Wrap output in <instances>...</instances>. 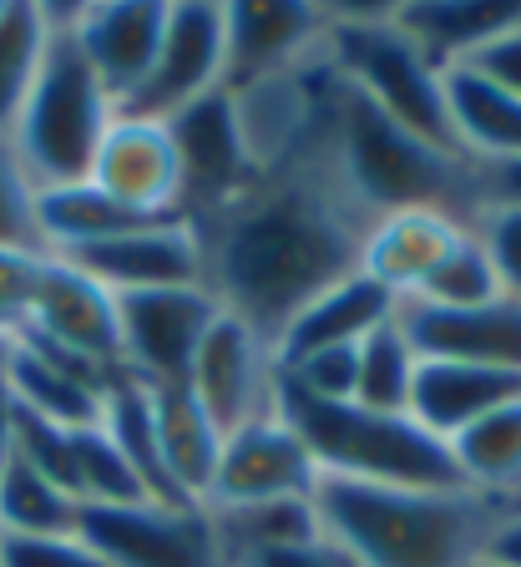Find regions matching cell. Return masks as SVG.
I'll return each mask as SVG.
<instances>
[{"mask_svg":"<svg viewBox=\"0 0 521 567\" xmlns=\"http://www.w3.org/2000/svg\"><path fill=\"white\" fill-rule=\"evenodd\" d=\"M153 390V421H157V456L173 482V492L192 507L208 502L218 476V456H223V431L213 415L192 401L188 385H147Z\"/></svg>","mask_w":521,"mask_h":567,"instance_id":"23","label":"cell"},{"mask_svg":"<svg viewBox=\"0 0 521 567\" xmlns=\"http://www.w3.org/2000/svg\"><path fill=\"white\" fill-rule=\"evenodd\" d=\"M507 507H511V512H521V492H517V496H511V502H507Z\"/></svg>","mask_w":521,"mask_h":567,"instance_id":"44","label":"cell"},{"mask_svg":"<svg viewBox=\"0 0 521 567\" xmlns=\"http://www.w3.org/2000/svg\"><path fill=\"white\" fill-rule=\"evenodd\" d=\"M400 330L420 360H461L521 375V305L491 299L476 309H426L400 305Z\"/></svg>","mask_w":521,"mask_h":567,"instance_id":"20","label":"cell"},{"mask_svg":"<svg viewBox=\"0 0 521 567\" xmlns=\"http://www.w3.org/2000/svg\"><path fill=\"white\" fill-rule=\"evenodd\" d=\"M233 567H355V557L344 553L340 543H330L324 532H314V537H304V543L269 547V553H253Z\"/></svg>","mask_w":521,"mask_h":567,"instance_id":"38","label":"cell"},{"mask_svg":"<svg viewBox=\"0 0 521 567\" xmlns=\"http://www.w3.org/2000/svg\"><path fill=\"white\" fill-rule=\"evenodd\" d=\"M471 228L481 238L491 269H497L501 295L521 305V208H486Z\"/></svg>","mask_w":521,"mask_h":567,"instance_id":"35","label":"cell"},{"mask_svg":"<svg viewBox=\"0 0 521 567\" xmlns=\"http://www.w3.org/2000/svg\"><path fill=\"white\" fill-rule=\"evenodd\" d=\"M51 254L41 248H6L0 244V319L6 324H21L31 299H37V284H41V269H46Z\"/></svg>","mask_w":521,"mask_h":567,"instance_id":"36","label":"cell"},{"mask_svg":"<svg viewBox=\"0 0 521 567\" xmlns=\"http://www.w3.org/2000/svg\"><path fill=\"white\" fill-rule=\"evenodd\" d=\"M0 380L11 390L15 411L51 425H66V431H82V425L102 421V395L112 385V375H102V370L82 365V360L51 350V344L31 340L21 330L11 340V360H6Z\"/></svg>","mask_w":521,"mask_h":567,"instance_id":"19","label":"cell"},{"mask_svg":"<svg viewBox=\"0 0 521 567\" xmlns=\"http://www.w3.org/2000/svg\"><path fill=\"white\" fill-rule=\"evenodd\" d=\"M400 315V299H390L375 279L365 274H344L340 284H330L324 295H314L294 319H289L279 340H273V365H294L314 350H340V344H360L365 334H375L385 319Z\"/></svg>","mask_w":521,"mask_h":567,"instance_id":"21","label":"cell"},{"mask_svg":"<svg viewBox=\"0 0 521 567\" xmlns=\"http://www.w3.org/2000/svg\"><path fill=\"white\" fill-rule=\"evenodd\" d=\"M76 507L72 496L56 482L25 466L21 456H11V466L0 472V537H66L76 532Z\"/></svg>","mask_w":521,"mask_h":567,"instance_id":"30","label":"cell"},{"mask_svg":"<svg viewBox=\"0 0 521 567\" xmlns=\"http://www.w3.org/2000/svg\"><path fill=\"white\" fill-rule=\"evenodd\" d=\"M21 334L72 354L102 375H122V324H117V295L102 289L92 274L51 254L41 269L37 299L15 324Z\"/></svg>","mask_w":521,"mask_h":567,"instance_id":"10","label":"cell"},{"mask_svg":"<svg viewBox=\"0 0 521 567\" xmlns=\"http://www.w3.org/2000/svg\"><path fill=\"white\" fill-rule=\"evenodd\" d=\"M273 405L304 441L309 461L320 476L344 482H375V486H426V492H456L461 472L450 461V446L430 436L415 415L365 411L355 401H314L299 385L279 375Z\"/></svg>","mask_w":521,"mask_h":567,"instance_id":"4","label":"cell"},{"mask_svg":"<svg viewBox=\"0 0 521 567\" xmlns=\"http://www.w3.org/2000/svg\"><path fill=\"white\" fill-rule=\"evenodd\" d=\"M167 132H173V147H178L183 218L188 224L213 218L218 208H228L259 177L249 147H243V132H238V112H233L228 86L183 106L178 117H167Z\"/></svg>","mask_w":521,"mask_h":567,"instance_id":"12","label":"cell"},{"mask_svg":"<svg viewBox=\"0 0 521 567\" xmlns=\"http://www.w3.org/2000/svg\"><path fill=\"white\" fill-rule=\"evenodd\" d=\"M0 567H6V557H0Z\"/></svg>","mask_w":521,"mask_h":567,"instance_id":"47","label":"cell"},{"mask_svg":"<svg viewBox=\"0 0 521 567\" xmlns=\"http://www.w3.org/2000/svg\"><path fill=\"white\" fill-rule=\"evenodd\" d=\"M147 224L122 203H112L96 183H61V188H37V234L46 254H76V248L107 244L127 228Z\"/></svg>","mask_w":521,"mask_h":567,"instance_id":"26","label":"cell"},{"mask_svg":"<svg viewBox=\"0 0 521 567\" xmlns=\"http://www.w3.org/2000/svg\"><path fill=\"white\" fill-rule=\"evenodd\" d=\"M218 309L223 305L208 284L117 295L122 375L143 380V385H188V365Z\"/></svg>","mask_w":521,"mask_h":567,"instance_id":"8","label":"cell"},{"mask_svg":"<svg viewBox=\"0 0 521 567\" xmlns=\"http://www.w3.org/2000/svg\"><path fill=\"white\" fill-rule=\"evenodd\" d=\"M486 563H501V567H521V512L501 507L497 527H491V537H486Z\"/></svg>","mask_w":521,"mask_h":567,"instance_id":"41","label":"cell"},{"mask_svg":"<svg viewBox=\"0 0 521 567\" xmlns=\"http://www.w3.org/2000/svg\"><path fill=\"white\" fill-rule=\"evenodd\" d=\"M471 567H501V563H486V557H476V563Z\"/></svg>","mask_w":521,"mask_h":567,"instance_id":"45","label":"cell"},{"mask_svg":"<svg viewBox=\"0 0 521 567\" xmlns=\"http://www.w3.org/2000/svg\"><path fill=\"white\" fill-rule=\"evenodd\" d=\"M466 234H471V224H461V218H450V213H440V208L385 213V218H375V224L365 228L360 274L375 279L390 299L410 305V299L420 295V284L461 248Z\"/></svg>","mask_w":521,"mask_h":567,"instance_id":"18","label":"cell"},{"mask_svg":"<svg viewBox=\"0 0 521 567\" xmlns=\"http://www.w3.org/2000/svg\"><path fill=\"white\" fill-rule=\"evenodd\" d=\"M273 385H279L273 344L253 330L249 319L218 309V319L208 324L188 365L192 401L213 415V425L228 436L238 425H249L253 415L273 411Z\"/></svg>","mask_w":521,"mask_h":567,"instance_id":"11","label":"cell"},{"mask_svg":"<svg viewBox=\"0 0 521 567\" xmlns=\"http://www.w3.org/2000/svg\"><path fill=\"white\" fill-rule=\"evenodd\" d=\"M92 274L112 295H143V289H178V284H208L202 274V244L188 218H147L107 244L56 254Z\"/></svg>","mask_w":521,"mask_h":567,"instance_id":"14","label":"cell"},{"mask_svg":"<svg viewBox=\"0 0 521 567\" xmlns=\"http://www.w3.org/2000/svg\"><path fill=\"white\" fill-rule=\"evenodd\" d=\"M11 456H15V401L6 380H0V472L11 466Z\"/></svg>","mask_w":521,"mask_h":567,"instance_id":"42","label":"cell"},{"mask_svg":"<svg viewBox=\"0 0 521 567\" xmlns=\"http://www.w3.org/2000/svg\"><path fill=\"white\" fill-rule=\"evenodd\" d=\"M0 334H11V324H6V319H0Z\"/></svg>","mask_w":521,"mask_h":567,"instance_id":"46","label":"cell"},{"mask_svg":"<svg viewBox=\"0 0 521 567\" xmlns=\"http://www.w3.org/2000/svg\"><path fill=\"white\" fill-rule=\"evenodd\" d=\"M491 299H507V295H501L497 269H491L481 238H476V228H471V234L461 238V248H456V254H450V259L440 264L426 284H420V295H415L410 305H426V309H476V305H491Z\"/></svg>","mask_w":521,"mask_h":567,"instance_id":"33","label":"cell"},{"mask_svg":"<svg viewBox=\"0 0 521 567\" xmlns=\"http://www.w3.org/2000/svg\"><path fill=\"white\" fill-rule=\"evenodd\" d=\"M86 183H96L112 203H122L137 218H183V167L167 122L117 112L112 132L96 147Z\"/></svg>","mask_w":521,"mask_h":567,"instance_id":"15","label":"cell"},{"mask_svg":"<svg viewBox=\"0 0 521 567\" xmlns=\"http://www.w3.org/2000/svg\"><path fill=\"white\" fill-rule=\"evenodd\" d=\"M446 446L471 492L491 496L501 507L521 492V401L471 421L461 436H450Z\"/></svg>","mask_w":521,"mask_h":567,"instance_id":"27","label":"cell"},{"mask_svg":"<svg viewBox=\"0 0 521 567\" xmlns=\"http://www.w3.org/2000/svg\"><path fill=\"white\" fill-rule=\"evenodd\" d=\"M6 567H107L92 547L66 532V537H0Z\"/></svg>","mask_w":521,"mask_h":567,"instance_id":"37","label":"cell"},{"mask_svg":"<svg viewBox=\"0 0 521 567\" xmlns=\"http://www.w3.org/2000/svg\"><path fill=\"white\" fill-rule=\"evenodd\" d=\"M66 31L96 82L107 86L117 112L132 102V92L147 82L167 31L163 0H96V6H66Z\"/></svg>","mask_w":521,"mask_h":567,"instance_id":"16","label":"cell"},{"mask_svg":"<svg viewBox=\"0 0 521 567\" xmlns=\"http://www.w3.org/2000/svg\"><path fill=\"white\" fill-rule=\"evenodd\" d=\"M0 244L6 248H41L37 234V183L21 167L11 137H0ZM46 254V248H41Z\"/></svg>","mask_w":521,"mask_h":567,"instance_id":"34","label":"cell"},{"mask_svg":"<svg viewBox=\"0 0 521 567\" xmlns=\"http://www.w3.org/2000/svg\"><path fill=\"white\" fill-rule=\"evenodd\" d=\"M415 370H420V354H415L410 334L400 330V315L385 319L375 334L360 340V370H355V405L365 411H395L410 415V390H415Z\"/></svg>","mask_w":521,"mask_h":567,"instance_id":"31","label":"cell"},{"mask_svg":"<svg viewBox=\"0 0 521 567\" xmlns=\"http://www.w3.org/2000/svg\"><path fill=\"white\" fill-rule=\"evenodd\" d=\"M11 340H15V330L0 334V370H6V360H11Z\"/></svg>","mask_w":521,"mask_h":567,"instance_id":"43","label":"cell"},{"mask_svg":"<svg viewBox=\"0 0 521 567\" xmlns=\"http://www.w3.org/2000/svg\"><path fill=\"white\" fill-rule=\"evenodd\" d=\"M314 482H320V472H314L304 441L294 436V425L273 405V411L253 415L249 425L223 436L213 492L202 507H253V502L314 496Z\"/></svg>","mask_w":521,"mask_h":567,"instance_id":"13","label":"cell"},{"mask_svg":"<svg viewBox=\"0 0 521 567\" xmlns=\"http://www.w3.org/2000/svg\"><path fill=\"white\" fill-rule=\"evenodd\" d=\"M192 228H198L202 274L218 305L249 319L273 344L309 299L360 269L369 218L334 177L330 122H324V132L304 153L259 173L228 208L198 218Z\"/></svg>","mask_w":521,"mask_h":567,"instance_id":"1","label":"cell"},{"mask_svg":"<svg viewBox=\"0 0 521 567\" xmlns=\"http://www.w3.org/2000/svg\"><path fill=\"white\" fill-rule=\"evenodd\" d=\"M330 6L273 0V6H228V82L249 86L320 61Z\"/></svg>","mask_w":521,"mask_h":567,"instance_id":"17","label":"cell"},{"mask_svg":"<svg viewBox=\"0 0 521 567\" xmlns=\"http://www.w3.org/2000/svg\"><path fill=\"white\" fill-rule=\"evenodd\" d=\"M324 66L340 76L360 102H369L379 117L415 132L440 153L461 157V142L446 112V76L440 66L395 25L390 6H330L324 31Z\"/></svg>","mask_w":521,"mask_h":567,"instance_id":"5","label":"cell"},{"mask_svg":"<svg viewBox=\"0 0 521 567\" xmlns=\"http://www.w3.org/2000/svg\"><path fill=\"white\" fill-rule=\"evenodd\" d=\"M446 112L466 163H501L521 157V96H511L497 76H486L476 61L446 66Z\"/></svg>","mask_w":521,"mask_h":567,"instance_id":"25","label":"cell"},{"mask_svg":"<svg viewBox=\"0 0 521 567\" xmlns=\"http://www.w3.org/2000/svg\"><path fill=\"white\" fill-rule=\"evenodd\" d=\"M340 82V76H334ZM330 163L340 188L350 193L369 224L400 208H440L461 224L481 218V188H476V163L440 153L415 132L379 117L369 102H360L340 82L330 117Z\"/></svg>","mask_w":521,"mask_h":567,"instance_id":"3","label":"cell"},{"mask_svg":"<svg viewBox=\"0 0 521 567\" xmlns=\"http://www.w3.org/2000/svg\"><path fill=\"white\" fill-rule=\"evenodd\" d=\"M476 188H481V213L486 208H521V157L476 163Z\"/></svg>","mask_w":521,"mask_h":567,"instance_id":"39","label":"cell"},{"mask_svg":"<svg viewBox=\"0 0 521 567\" xmlns=\"http://www.w3.org/2000/svg\"><path fill=\"white\" fill-rule=\"evenodd\" d=\"M314 517L330 543L355 557V567H471L501 517V502L456 486H375L320 476Z\"/></svg>","mask_w":521,"mask_h":567,"instance_id":"2","label":"cell"},{"mask_svg":"<svg viewBox=\"0 0 521 567\" xmlns=\"http://www.w3.org/2000/svg\"><path fill=\"white\" fill-rule=\"evenodd\" d=\"M228 82V6L208 0H183L167 6V31L147 82L132 92L122 117H153L167 122L183 106L202 102L208 92Z\"/></svg>","mask_w":521,"mask_h":567,"instance_id":"9","label":"cell"},{"mask_svg":"<svg viewBox=\"0 0 521 567\" xmlns=\"http://www.w3.org/2000/svg\"><path fill=\"white\" fill-rule=\"evenodd\" d=\"M112 122H117V102L76 51L72 31H66V6H51V47L11 127L15 157L37 188L86 183Z\"/></svg>","mask_w":521,"mask_h":567,"instance_id":"6","label":"cell"},{"mask_svg":"<svg viewBox=\"0 0 521 567\" xmlns=\"http://www.w3.org/2000/svg\"><path fill=\"white\" fill-rule=\"evenodd\" d=\"M390 16L446 71L476 61L501 31H511L521 21V6L511 0H405V6H390Z\"/></svg>","mask_w":521,"mask_h":567,"instance_id":"24","label":"cell"},{"mask_svg":"<svg viewBox=\"0 0 521 567\" xmlns=\"http://www.w3.org/2000/svg\"><path fill=\"white\" fill-rule=\"evenodd\" d=\"M46 47H51V6H25V0L0 6V137H11Z\"/></svg>","mask_w":521,"mask_h":567,"instance_id":"29","label":"cell"},{"mask_svg":"<svg viewBox=\"0 0 521 567\" xmlns=\"http://www.w3.org/2000/svg\"><path fill=\"white\" fill-rule=\"evenodd\" d=\"M521 401V375L491 365H461V360H420L410 390V415L430 436L450 441L471 421Z\"/></svg>","mask_w":521,"mask_h":567,"instance_id":"22","label":"cell"},{"mask_svg":"<svg viewBox=\"0 0 521 567\" xmlns=\"http://www.w3.org/2000/svg\"><path fill=\"white\" fill-rule=\"evenodd\" d=\"M476 66H481L486 76H497L511 96H521V21L511 25V31H501L497 41L476 56Z\"/></svg>","mask_w":521,"mask_h":567,"instance_id":"40","label":"cell"},{"mask_svg":"<svg viewBox=\"0 0 521 567\" xmlns=\"http://www.w3.org/2000/svg\"><path fill=\"white\" fill-rule=\"evenodd\" d=\"M218 527V543H223L228 567L243 563L253 553H269V547H289L304 543L320 532L314 517V496H284V502H253V507H208Z\"/></svg>","mask_w":521,"mask_h":567,"instance_id":"28","label":"cell"},{"mask_svg":"<svg viewBox=\"0 0 521 567\" xmlns=\"http://www.w3.org/2000/svg\"><path fill=\"white\" fill-rule=\"evenodd\" d=\"M72 492L82 507H117V502H147L137 472L127 466L102 425L72 431Z\"/></svg>","mask_w":521,"mask_h":567,"instance_id":"32","label":"cell"},{"mask_svg":"<svg viewBox=\"0 0 521 567\" xmlns=\"http://www.w3.org/2000/svg\"><path fill=\"white\" fill-rule=\"evenodd\" d=\"M76 537L107 567H228L208 507H173V502L82 507Z\"/></svg>","mask_w":521,"mask_h":567,"instance_id":"7","label":"cell"}]
</instances>
